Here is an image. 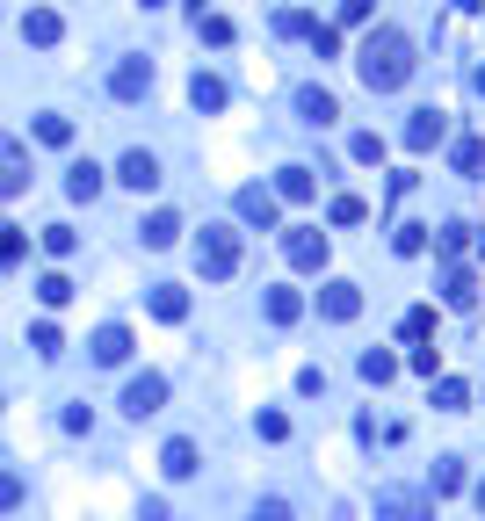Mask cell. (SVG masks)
I'll list each match as a JSON object with an SVG mask.
<instances>
[{"instance_id": "6da1fadb", "label": "cell", "mask_w": 485, "mask_h": 521, "mask_svg": "<svg viewBox=\"0 0 485 521\" xmlns=\"http://www.w3.org/2000/svg\"><path fill=\"white\" fill-rule=\"evenodd\" d=\"M355 73H362L370 95H399V87L413 80V44L399 37V29H370L362 51H355Z\"/></svg>"}, {"instance_id": "7a4b0ae2", "label": "cell", "mask_w": 485, "mask_h": 521, "mask_svg": "<svg viewBox=\"0 0 485 521\" xmlns=\"http://www.w3.org/2000/svg\"><path fill=\"white\" fill-rule=\"evenodd\" d=\"M196 268L210 275V283H232V275H239V232H232V225H203V239H196Z\"/></svg>"}, {"instance_id": "3957f363", "label": "cell", "mask_w": 485, "mask_h": 521, "mask_svg": "<svg viewBox=\"0 0 485 521\" xmlns=\"http://www.w3.org/2000/svg\"><path fill=\"white\" fill-rule=\"evenodd\" d=\"M377 521H435V493H413V485H384V493H377Z\"/></svg>"}, {"instance_id": "277c9868", "label": "cell", "mask_w": 485, "mask_h": 521, "mask_svg": "<svg viewBox=\"0 0 485 521\" xmlns=\"http://www.w3.org/2000/svg\"><path fill=\"white\" fill-rule=\"evenodd\" d=\"M283 254H290V268H297V275H319V268H326V232L290 225V232H283Z\"/></svg>"}, {"instance_id": "5b68a950", "label": "cell", "mask_w": 485, "mask_h": 521, "mask_svg": "<svg viewBox=\"0 0 485 521\" xmlns=\"http://www.w3.org/2000/svg\"><path fill=\"white\" fill-rule=\"evenodd\" d=\"M109 95H116V102H145V95H153V58H116Z\"/></svg>"}, {"instance_id": "8992f818", "label": "cell", "mask_w": 485, "mask_h": 521, "mask_svg": "<svg viewBox=\"0 0 485 521\" xmlns=\"http://www.w3.org/2000/svg\"><path fill=\"white\" fill-rule=\"evenodd\" d=\"M276 218H283V196L276 189H239V225H254V232H276Z\"/></svg>"}, {"instance_id": "52a82bcc", "label": "cell", "mask_w": 485, "mask_h": 521, "mask_svg": "<svg viewBox=\"0 0 485 521\" xmlns=\"http://www.w3.org/2000/svg\"><path fill=\"white\" fill-rule=\"evenodd\" d=\"M29 174H37V167H29V145H22V138H0V203L22 196Z\"/></svg>"}, {"instance_id": "ba28073f", "label": "cell", "mask_w": 485, "mask_h": 521, "mask_svg": "<svg viewBox=\"0 0 485 521\" xmlns=\"http://www.w3.org/2000/svg\"><path fill=\"white\" fill-rule=\"evenodd\" d=\"M160 406H167V377L145 370V377H131V384H124V413H131V420H153Z\"/></svg>"}, {"instance_id": "9c48e42d", "label": "cell", "mask_w": 485, "mask_h": 521, "mask_svg": "<svg viewBox=\"0 0 485 521\" xmlns=\"http://www.w3.org/2000/svg\"><path fill=\"white\" fill-rule=\"evenodd\" d=\"M116 181H124V189H160V160H153V152H145V145H131L124 152V160H116Z\"/></svg>"}, {"instance_id": "30bf717a", "label": "cell", "mask_w": 485, "mask_h": 521, "mask_svg": "<svg viewBox=\"0 0 485 521\" xmlns=\"http://www.w3.org/2000/svg\"><path fill=\"white\" fill-rule=\"evenodd\" d=\"M449 138V109H413V124H406V145L413 152H435Z\"/></svg>"}, {"instance_id": "8fae6325", "label": "cell", "mask_w": 485, "mask_h": 521, "mask_svg": "<svg viewBox=\"0 0 485 521\" xmlns=\"http://www.w3.org/2000/svg\"><path fill=\"white\" fill-rule=\"evenodd\" d=\"M362 312V290L355 283H341V275H333V283L319 290V319H333V326H341V319H355Z\"/></svg>"}, {"instance_id": "7c38bea8", "label": "cell", "mask_w": 485, "mask_h": 521, "mask_svg": "<svg viewBox=\"0 0 485 521\" xmlns=\"http://www.w3.org/2000/svg\"><path fill=\"white\" fill-rule=\"evenodd\" d=\"M87 355H95L102 370H116V362H131V326H102L95 341H87Z\"/></svg>"}, {"instance_id": "4fadbf2b", "label": "cell", "mask_w": 485, "mask_h": 521, "mask_svg": "<svg viewBox=\"0 0 485 521\" xmlns=\"http://www.w3.org/2000/svg\"><path fill=\"white\" fill-rule=\"evenodd\" d=\"M145 304H153V319H167V326L189 319V290H181V283H153V290H145Z\"/></svg>"}, {"instance_id": "5bb4252c", "label": "cell", "mask_w": 485, "mask_h": 521, "mask_svg": "<svg viewBox=\"0 0 485 521\" xmlns=\"http://www.w3.org/2000/svg\"><path fill=\"white\" fill-rule=\"evenodd\" d=\"M297 116H305V124H312V131H326V124H333V116H341V102H333V95H326V87H297Z\"/></svg>"}, {"instance_id": "9a60e30c", "label": "cell", "mask_w": 485, "mask_h": 521, "mask_svg": "<svg viewBox=\"0 0 485 521\" xmlns=\"http://www.w3.org/2000/svg\"><path fill=\"white\" fill-rule=\"evenodd\" d=\"M58 37H66V22H58L51 8H29V15H22V44H37V51H51Z\"/></svg>"}, {"instance_id": "2e32d148", "label": "cell", "mask_w": 485, "mask_h": 521, "mask_svg": "<svg viewBox=\"0 0 485 521\" xmlns=\"http://www.w3.org/2000/svg\"><path fill=\"white\" fill-rule=\"evenodd\" d=\"M442 304H449V312H471V304H478V275L471 268H449L442 275Z\"/></svg>"}, {"instance_id": "e0dca14e", "label": "cell", "mask_w": 485, "mask_h": 521, "mask_svg": "<svg viewBox=\"0 0 485 521\" xmlns=\"http://www.w3.org/2000/svg\"><path fill=\"white\" fill-rule=\"evenodd\" d=\"M261 312H268V326H297V312H305V297H297L290 283H276V290L261 297Z\"/></svg>"}, {"instance_id": "ac0fdd59", "label": "cell", "mask_w": 485, "mask_h": 521, "mask_svg": "<svg viewBox=\"0 0 485 521\" xmlns=\"http://www.w3.org/2000/svg\"><path fill=\"white\" fill-rule=\"evenodd\" d=\"M66 196H73V203H95V196H102V167H95V160H73V167H66Z\"/></svg>"}, {"instance_id": "d6986e66", "label": "cell", "mask_w": 485, "mask_h": 521, "mask_svg": "<svg viewBox=\"0 0 485 521\" xmlns=\"http://www.w3.org/2000/svg\"><path fill=\"white\" fill-rule=\"evenodd\" d=\"M276 196H283V203H312V196H319V174H312V167H283V174H276Z\"/></svg>"}, {"instance_id": "ffe728a7", "label": "cell", "mask_w": 485, "mask_h": 521, "mask_svg": "<svg viewBox=\"0 0 485 521\" xmlns=\"http://www.w3.org/2000/svg\"><path fill=\"white\" fill-rule=\"evenodd\" d=\"M160 471H167V478H196V442L174 435V442L160 449Z\"/></svg>"}, {"instance_id": "44dd1931", "label": "cell", "mask_w": 485, "mask_h": 521, "mask_svg": "<svg viewBox=\"0 0 485 521\" xmlns=\"http://www.w3.org/2000/svg\"><path fill=\"white\" fill-rule=\"evenodd\" d=\"M355 370H362V384H391V377H399V355H391V348H362Z\"/></svg>"}, {"instance_id": "7402d4cb", "label": "cell", "mask_w": 485, "mask_h": 521, "mask_svg": "<svg viewBox=\"0 0 485 521\" xmlns=\"http://www.w3.org/2000/svg\"><path fill=\"white\" fill-rule=\"evenodd\" d=\"M138 239H145V247H174V239H181V218H174V210H153V218L138 225Z\"/></svg>"}, {"instance_id": "603a6c76", "label": "cell", "mask_w": 485, "mask_h": 521, "mask_svg": "<svg viewBox=\"0 0 485 521\" xmlns=\"http://www.w3.org/2000/svg\"><path fill=\"white\" fill-rule=\"evenodd\" d=\"M471 247H478V239H471V225H464V218L435 232V254H442V261H457V254H471Z\"/></svg>"}, {"instance_id": "cb8c5ba5", "label": "cell", "mask_w": 485, "mask_h": 521, "mask_svg": "<svg viewBox=\"0 0 485 521\" xmlns=\"http://www.w3.org/2000/svg\"><path fill=\"white\" fill-rule=\"evenodd\" d=\"M189 102H196V109H225V80H218V73H196V80H189Z\"/></svg>"}, {"instance_id": "d4e9b609", "label": "cell", "mask_w": 485, "mask_h": 521, "mask_svg": "<svg viewBox=\"0 0 485 521\" xmlns=\"http://www.w3.org/2000/svg\"><path fill=\"white\" fill-rule=\"evenodd\" d=\"M435 406H442V413H464V406H471V384H464V377H435Z\"/></svg>"}, {"instance_id": "484cf974", "label": "cell", "mask_w": 485, "mask_h": 521, "mask_svg": "<svg viewBox=\"0 0 485 521\" xmlns=\"http://www.w3.org/2000/svg\"><path fill=\"white\" fill-rule=\"evenodd\" d=\"M457 485H464V456H442V464H435V478H428V493L442 500V493H457Z\"/></svg>"}, {"instance_id": "4316f807", "label": "cell", "mask_w": 485, "mask_h": 521, "mask_svg": "<svg viewBox=\"0 0 485 521\" xmlns=\"http://www.w3.org/2000/svg\"><path fill=\"white\" fill-rule=\"evenodd\" d=\"M22 254H29V232H22V225H8V218H0V268H15Z\"/></svg>"}, {"instance_id": "83f0119b", "label": "cell", "mask_w": 485, "mask_h": 521, "mask_svg": "<svg viewBox=\"0 0 485 521\" xmlns=\"http://www.w3.org/2000/svg\"><path fill=\"white\" fill-rule=\"evenodd\" d=\"M37 239H44V254H51V261H66V254L80 247V232H73V225H44Z\"/></svg>"}, {"instance_id": "f1b7e54d", "label": "cell", "mask_w": 485, "mask_h": 521, "mask_svg": "<svg viewBox=\"0 0 485 521\" xmlns=\"http://www.w3.org/2000/svg\"><path fill=\"white\" fill-rule=\"evenodd\" d=\"M254 435H261V442H290V413H276V406L254 413Z\"/></svg>"}, {"instance_id": "f546056e", "label": "cell", "mask_w": 485, "mask_h": 521, "mask_svg": "<svg viewBox=\"0 0 485 521\" xmlns=\"http://www.w3.org/2000/svg\"><path fill=\"white\" fill-rule=\"evenodd\" d=\"M37 297L51 304V312H58V304H73V283H66V275L51 268V275H37Z\"/></svg>"}, {"instance_id": "4dcf8cb0", "label": "cell", "mask_w": 485, "mask_h": 521, "mask_svg": "<svg viewBox=\"0 0 485 521\" xmlns=\"http://www.w3.org/2000/svg\"><path fill=\"white\" fill-rule=\"evenodd\" d=\"M391 247H399L406 261H413V254H428V225H399V232H391Z\"/></svg>"}, {"instance_id": "1f68e13d", "label": "cell", "mask_w": 485, "mask_h": 521, "mask_svg": "<svg viewBox=\"0 0 485 521\" xmlns=\"http://www.w3.org/2000/svg\"><path fill=\"white\" fill-rule=\"evenodd\" d=\"M457 174H471V181L485 174V138H464L457 145Z\"/></svg>"}, {"instance_id": "d6a6232c", "label": "cell", "mask_w": 485, "mask_h": 521, "mask_svg": "<svg viewBox=\"0 0 485 521\" xmlns=\"http://www.w3.org/2000/svg\"><path fill=\"white\" fill-rule=\"evenodd\" d=\"M399 333H406V341H428V333H435V312H428V304H413V312L399 319Z\"/></svg>"}, {"instance_id": "836d02e7", "label": "cell", "mask_w": 485, "mask_h": 521, "mask_svg": "<svg viewBox=\"0 0 485 521\" xmlns=\"http://www.w3.org/2000/svg\"><path fill=\"white\" fill-rule=\"evenodd\" d=\"M37 138L44 145H73V116H37Z\"/></svg>"}, {"instance_id": "e575fe53", "label": "cell", "mask_w": 485, "mask_h": 521, "mask_svg": "<svg viewBox=\"0 0 485 521\" xmlns=\"http://www.w3.org/2000/svg\"><path fill=\"white\" fill-rule=\"evenodd\" d=\"M362 218H370V203H362V196H333V225H362Z\"/></svg>"}, {"instance_id": "d590c367", "label": "cell", "mask_w": 485, "mask_h": 521, "mask_svg": "<svg viewBox=\"0 0 485 521\" xmlns=\"http://www.w3.org/2000/svg\"><path fill=\"white\" fill-rule=\"evenodd\" d=\"M348 152H355V167H377V160H384V138H377V131H362Z\"/></svg>"}, {"instance_id": "8d00e7d4", "label": "cell", "mask_w": 485, "mask_h": 521, "mask_svg": "<svg viewBox=\"0 0 485 521\" xmlns=\"http://www.w3.org/2000/svg\"><path fill=\"white\" fill-rule=\"evenodd\" d=\"M29 348H37V355H58L66 341H58V326H51V319H37V326H29Z\"/></svg>"}, {"instance_id": "74e56055", "label": "cell", "mask_w": 485, "mask_h": 521, "mask_svg": "<svg viewBox=\"0 0 485 521\" xmlns=\"http://www.w3.org/2000/svg\"><path fill=\"white\" fill-rule=\"evenodd\" d=\"M276 29H283V37H312V15H305V8H283Z\"/></svg>"}, {"instance_id": "f35d334b", "label": "cell", "mask_w": 485, "mask_h": 521, "mask_svg": "<svg viewBox=\"0 0 485 521\" xmlns=\"http://www.w3.org/2000/svg\"><path fill=\"white\" fill-rule=\"evenodd\" d=\"M196 29H203V44H232V22L225 15H196Z\"/></svg>"}, {"instance_id": "ab89813d", "label": "cell", "mask_w": 485, "mask_h": 521, "mask_svg": "<svg viewBox=\"0 0 485 521\" xmlns=\"http://www.w3.org/2000/svg\"><path fill=\"white\" fill-rule=\"evenodd\" d=\"M15 507H22V478L0 471V514H15Z\"/></svg>"}, {"instance_id": "60d3db41", "label": "cell", "mask_w": 485, "mask_h": 521, "mask_svg": "<svg viewBox=\"0 0 485 521\" xmlns=\"http://www.w3.org/2000/svg\"><path fill=\"white\" fill-rule=\"evenodd\" d=\"M312 51H319V58H333V51H341V29H326V22H312Z\"/></svg>"}, {"instance_id": "b9f144b4", "label": "cell", "mask_w": 485, "mask_h": 521, "mask_svg": "<svg viewBox=\"0 0 485 521\" xmlns=\"http://www.w3.org/2000/svg\"><path fill=\"white\" fill-rule=\"evenodd\" d=\"M58 427H66V435H87V427H95V413H87V406H66V413H58Z\"/></svg>"}, {"instance_id": "7bdbcfd3", "label": "cell", "mask_w": 485, "mask_h": 521, "mask_svg": "<svg viewBox=\"0 0 485 521\" xmlns=\"http://www.w3.org/2000/svg\"><path fill=\"white\" fill-rule=\"evenodd\" d=\"M341 22H348V29H362V22H370V0H341Z\"/></svg>"}, {"instance_id": "ee69618b", "label": "cell", "mask_w": 485, "mask_h": 521, "mask_svg": "<svg viewBox=\"0 0 485 521\" xmlns=\"http://www.w3.org/2000/svg\"><path fill=\"white\" fill-rule=\"evenodd\" d=\"M254 521H290V507H283V500H261V507H254Z\"/></svg>"}, {"instance_id": "f6af8a7d", "label": "cell", "mask_w": 485, "mask_h": 521, "mask_svg": "<svg viewBox=\"0 0 485 521\" xmlns=\"http://www.w3.org/2000/svg\"><path fill=\"white\" fill-rule=\"evenodd\" d=\"M471 87H478V95H485V66H478V73H471Z\"/></svg>"}, {"instance_id": "bcb514c9", "label": "cell", "mask_w": 485, "mask_h": 521, "mask_svg": "<svg viewBox=\"0 0 485 521\" xmlns=\"http://www.w3.org/2000/svg\"><path fill=\"white\" fill-rule=\"evenodd\" d=\"M478 514H485V478H478Z\"/></svg>"}, {"instance_id": "7dc6e473", "label": "cell", "mask_w": 485, "mask_h": 521, "mask_svg": "<svg viewBox=\"0 0 485 521\" xmlns=\"http://www.w3.org/2000/svg\"><path fill=\"white\" fill-rule=\"evenodd\" d=\"M145 8H160V0H145Z\"/></svg>"}]
</instances>
